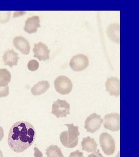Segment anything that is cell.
Listing matches in <instances>:
<instances>
[{
	"instance_id": "9",
	"label": "cell",
	"mask_w": 139,
	"mask_h": 157,
	"mask_svg": "<svg viewBox=\"0 0 139 157\" xmlns=\"http://www.w3.org/2000/svg\"><path fill=\"white\" fill-rule=\"evenodd\" d=\"M34 57L36 58L40 61H46L49 59L50 50L48 49V46L46 44L41 42L34 45L33 49Z\"/></svg>"
},
{
	"instance_id": "10",
	"label": "cell",
	"mask_w": 139,
	"mask_h": 157,
	"mask_svg": "<svg viewBox=\"0 0 139 157\" xmlns=\"http://www.w3.org/2000/svg\"><path fill=\"white\" fill-rule=\"evenodd\" d=\"M106 90L111 96L116 97L119 95V80L112 77L107 78L105 83Z\"/></svg>"
},
{
	"instance_id": "5",
	"label": "cell",
	"mask_w": 139,
	"mask_h": 157,
	"mask_svg": "<svg viewBox=\"0 0 139 157\" xmlns=\"http://www.w3.org/2000/svg\"><path fill=\"white\" fill-rule=\"evenodd\" d=\"M70 104L66 101L58 99L54 101L52 105V114L56 117H66L70 114Z\"/></svg>"
},
{
	"instance_id": "23",
	"label": "cell",
	"mask_w": 139,
	"mask_h": 157,
	"mask_svg": "<svg viewBox=\"0 0 139 157\" xmlns=\"http://www.w3.org/2000/svg\"><path fill=\"white\" fill-rule=\"evenodd\" d=\"M34 150L35 151V154H34L35 157H43V155L42 152L37 147H35L34 148Z\"/></svg>"
},
{
	"instance_id": "13",
	"label": "cell",
	"mask_w": 139,
	"mask_h": 157,
	"mask_svg": "<svg viewBox=\"0 0 139 157\" xmlns=\"http://www.w3.org/2000/svg\"><path fill=\"white\" fill-rule=\"evenodd\" d=\"M41 27L39 17L37 16H33L28 18L25 22L24 29L28 34L36 33L38 28Z\"/></svg>"
},
{
	"instance_id": "21",
	"label": "cell",
	"mask_w": 139,
	"mask_h": 157,
	"mask_svg": "<svg viewBox=\"0 0 139 157\" xmlns=\"http://www.w3.org/2000/svg\"><path fill=\"white\" fill-rule=\"evenodd\" d=\"M9 94V87L7 86L5 87H0V98L8 96Z\"/></svg>"
},
{
	"instance_id": "19",
	"label": "cell",
	"mask_w": 139,
	"mask_h": 157,
	"mask_svg": "<svg viewBox=\"0 0 139 157\" xmlns=\"http://www.w3.org/2000/svg\"><path fill=\"white\" fill-rule=\"evenodd\" d=\"M11 11H0V23H5L9 21L10 19Z\"/></svg>"
},
{
	"instance_id": "12",
	"label": "cell",
	"mask_w": 139,
	"mask_h": 157,
	"mask_svg": "<svg viewBox=\"0 0 139 157\" xmlns=\"http://www.w3.org/2000/svg\"><path fill=\"white\" fill-rule=\"evenodd\" d=\"M19 59V54L15 52L13 49H8L6 50L3 56L4 65L10 67L17 66Z\"/></svg>"
},
{
	"instance_id": "20",
	"label": "cell",
	"mask_w": 139,
	"mask_h": 157,
	"mask_svg": "<svg viewBox=\"0 0 139 157\" xmlns=\"http://www.w3.org/2000/svg\"><path fill=\"white\" fill-rule=\"evenodd\" d=\"M39 67V64L36 60H31L28 63L27 67L30 71H35Z\"/></svg>"
},
{
	"instance_id": "1",
	"label": "cell",
	"mask_w": 139,
	"mask_h": 157,
	"mask_svg": "<svg viewBox=\"0 0 139 157\" xmlns=\"http://www.w3.org/2000/svg\"><path fill=\"white\" fill-rule=\"evenodd\" d=\"M36 136L35 129L31 123L25 121H17L9 130L8 144L14 152L21 153L34 143Z\"/></svg>"
},
{
	"instance_id": "14",
	"label": "cell",
	"mask_w": 139,
	"mask_h": 157,
	"mask_svg": "<svg viewBox=\"0 0 139 157\" xmlns=\"http://www.w3.org/2000/svg\"><path fill=\"white\" fill-rule=\"evenodd\" d=\"M81 146L82 150L88 153L96 152L97 151V144L96 141L94 139L91 138L90 136L82 138Z\"/></svg>"
},
{
	"instance_id": "15",
	"label": "cell",
	"mask_w": 139,
	"mask_h": 157,
	"mask_svg": "<svg viewBox=\"0 0 139 157\" xmlns=\"http://www.w3.org/2000/svg\"><path fill=\"white\" fill-rule=\"evenodd\" d=\"M107 34L108 38L112 41L119 44V25L117 23L110 25L107 29Z\"/></svg>"
},
{
	"instance_id": "22",
	"label": "cell",
	"mask_w": 139,
	"mask_h": 157,
	"mask_svg": "<svg viewBox=\"0 0 139 157\" xmlns=\"http://www.w3.org/2000/svg\"><path fill=\"white\" fill-rule=\"evenodd\" d=\"M69 157H84L82 152H80L79 150L71 152L69 155Z\"/></svg>"
},
{
	"instance_id": "3",
	"label": "cell",
	"mask_w": 139,
	"mask_h": 157,
	"mask_svg": "<svg viewBox=\"0 0 139 157\" xmlns=\"http://www.w3.org/2000/svg\"><path fill=\"white\" fill-rule=\"evenodd\" d=\"M100 143L104 153L108 155L114 153L115 143L112 136L107 132H103L100 137Z\"/></svg>"
},
{
	"instance_id": "16",
	"label": "cell",
	"mask_w": 139,
	"mask_h": 157,
	"mask_svg": "<svg viewBox=\"0 0 139 157\" xmlns=\"http://www.w3.org/2000/svg\"><path fill=\"white\" fill-rule=\"evenodd\" d=\"M50 87L49 82L47 81L38 82L31 88V92L34 95H40L44 94Z\"/></svg>"
},
{
	"instance_id": "18",
	"label": "cell",
	"mask_w": 139,
	"mask_h": 157,
	"mask_svg": "<svg viewBox=\"0 0 139 157\" xmlns=\"http://www.w3.org/2000/svg\"><path fill=\"white\" fill-rule=\"evenodd\" d=\"M47 157H64L61 149L57 145H52L46 149Z\"/></svg>"
},
{
	"instance_id": "11",
	"label": "cell",
	"mask_w": 139,
	"mask_h": 157,
	"mask_svg": "<svg viewBox=\"0 0 139 157\" xmlns=\"http://www.w3.org/2000/svg\"><path fill=\"white\" fill-rule=\"evenodd\" d=\"M13 45L16 48L24 55H29L30 52V45L28 40L22 36L15 37L13 39Z\"/></svg>"
},
{
	"instance_id": "6",
	"label": "cell",
	"mask_w": 139,
	"mask_h": 157,
	"mask_svg": "<svg viewBox=\"0 0 139 157\" xmlns=\"http://www.w3.org/2000/svg\"><path fill=\"white\" fill-rule=\"evenodd\" d=\"M103 120L96 113L88 117L85 121V128L88 132L94 133L101 128Z\"/></svg>"
},
{
	"instance_id": "7",
	"label": "cell",
	"mask_w": 139,
	"mask_h": 157,
	"mask_svg": "<svg viewBox=\"0 0 139 157\" xmlns=\"http://www.w3.org/2000/svg\"><path fill=\"white\" fill-rule=\"evenodd\" d=\"M89 65L88 58L82 54L73 56L69 63V66L72 70L76 72L83 71Z\"/></svg>"
},
{
	"instance_id": "24",
	"label": "cell",
	"mask_w": 139,
	"mask_h": 157,
	"mask_svg": "<svg viewBox=\"0 0 139 157\" xmlns=\"http://www.w3.org/2000/svg\"><path fill=\"white\" fill-rule=\"evenodd\" d=\"M88 157H104L100 153L99 150H98L97 151L95 152L94 153H93L92 154L89 155Z\"/></svg>"
},
{
	"instance_id": "26",
	"label": "cell",
	"mask_w": 139,
	"mask_h": 157,
	"mask_svg": "<svg viewBox=\"0 0 139 157\" xmlns=\"http://www.w3.org/2000/svg\"><path fill=\"white\" fill-rule=\"evenodd\" d=\"M0 157H3V153H2L1 149H0Z\"/></svg>"
},
{
	"instance_id": "2",
	"label": "cell",
	"mask_w": 139,
	"mask_h": 157,
	"mask_svg": "<svg viewBox=\"0 0 139 157\" xmlns=\"http://www.w3.org/2000/svg\"><path fill=\"white\" fill-rule=\"evenodd\" d=\"M68 126V131H63L60 134V139L62 144L68 148H74L76 147L79 142V136L80 135L79 127L71 124H65Z\"/></svg>"
},
{
	"instance_id": "25",
	"label": "cell",
	"mask_w": 139,
	"mask_h": 157,
	"mask_svg": "<svg viewBox=\"0 0 139 157\" xmlns=\"http://www.w3.org/2000/svg\"><path fill=\"white\" fill-rule=\"evenodd\" d=\"M4 136V130L2 126H0V142L3 140Z\"/></svg>"
},
{
	"instance_id": "17",
	"label": "cell",
	"mask_w": 139,
	"mask_h": 157,
	"mask_svg": "<svg viewBox=\"0 0 139 157\" xmlns=\"http://www.w3.org/2000/svg\"><path fill=\"white\" fill-rule=\"evenodd\" d=\"M11 79V75L8 70L5 68L0 69V87H5Z\"/></svg>"
},
{
	"instance_id": "8",
	"label": "cell",
	"mask_w": 139,
	"mask_h": 157,
	"mask_svg": "<svg viewBox=\"0 0 139 157\" xmlns=\"http://www.w3.org/2000/svg\"><path fill=\"white\" fill-rule=\"evenodd\" d=\"M103 124L105 128L112 131H118L120 129L119 115L116 113L107 114L104 118Z\"/></svg>"
},
{
	"instance_id": "4",
	"label": "cell",
	"mask_w": 139,
	"mask_h": 157,
	"mask_svg": "<svg viewBox=\"0 0 139 157\" xmlns=\"http://www.w3.org/2000/svg\"><path fill=\"white\" fill-rule=\"evenodd\" d=\"M54 84L56 90L62 95L69 94L72 90L73 84L71 80L65 76H60L57 77Z\"/></svg>"
}]
</instances>
